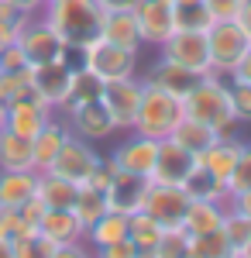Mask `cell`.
Instances as JSON below:
<instances>
[{"instance_id":"28","label":"cell","mask_w":251,"mask_h":258,"mask_svg":"<svg viewBox=\"0 0 251 258\" xmlns=\"http://www.w3.org/2000/svg\"><path fill=\"white\" fill-rule=\"evenodd\" d=\"M169 138H172L175 145H182L186 152H193L196 159H200V155H203V152H207V148H210L220 135H213L207 124H200V120H193V117H186V114H182V120L175 124V131L169 135Z\"/></svg>"},{"instance_id":"11","label":"cell","mask_w":251,"mask_h":258,"mask_svg":"<svg viewBox=\"0 0 251 258\" xmlns=\"http://www.w3.org/2000/svg\"><path fill=\"white\" fill-rule=\"evenodd\" d=\"M141 90H145V83L138 80V76H131V80H117V83H103L100 103L107 107V114H110V120H114L117 131H131V127H135Z\"/></svg>"},{"instance_id":"36","label":"cell","mask_w":251,"mask_h":258,"mask_svg":"<svg viewBox=\"0 0 251 258\" xmlns=\"http://www.w3.org/2000/svg\"><path fill=\"white\" fill-rule=\"evenodd\" d=\"M220 231H224V238H227V244H231V251H244V244L251 241V220L241 217V214H234V210H227L224 214V224H220Z\"/></svg>"},{"instance_id":"20","label":"cell","mask_w":251,"mask_h":258,"mask_svg":"<svg viewBox=\"0 0 251 258\" xmlns=\"http://www.w3.org/2000/svg\"><path fill=\"white\" fill-rule=\"evenodd\" d=\"M241 148H244V141L224 135V138H217L210 148L200 155V169H203V172H210L213 179H220V182H227V176H231L234 165H237Z\"/></svg>"},{"instance_id":"13","label":"cell","mask_w":251,"mask_h":258,"mask_svg":"<svg viewBox=\"0 0 251 258\" xmlns=\"http://www.w3.org/2000/svg\"><path fill=\"white\" fill-rule=\"evenodd\" d=\"M148 189H152V179L148 176H135V172H120V169H114L103 193H107V207H110L114 214L131 217V214H138V210L145 207Z\"/></svg>"},{"instance_id":"42","label":"cell","mask_w":251,"mask_h":258,"mask_svg":"<svg viewBox=\"0 0 251 258\" xmlns=\"http://www.w3.org/2000/svg\"><path fill=\"white\" fill-rule=\"evenodd\" d=\"M203 7H207V14L213 21H237L244 0H203Z\"/></svg>"},{"instance_id":"2","label":"cell","mask_w":251,"mask_h":258,"mask_svg":"<svg viewBox=\"0 0 251 258\" xmlns=\"http://www.w3.org/2000/svg\"><path fill=\"white\" fill-rule=\"evenodd\" d=\"M182 114L200 120V124H207L213 135H220V138L231 135L237 117H234V103H231V86L224 83V76L207 73V76L182 97Z\"/></svg>"},{"instance_id":"18","label":"cell","mask_w":251,"mask_h":258,"mask_svg":"<svg viewBox=\"0 0 251 258\" xmlns=\"http://www.w3.org/2000/svg\"><path fill=\"white\" fill-rule=\"evenodd\" d=\"M200 80H203V76H196V73H190V69H182V66H175V62L158 55V62L148 69V76H145L141 83H148V86H155V90H165V93H172L175 100H182Z\"/></svg>"},{"instance_id":"40","label":"cell","mask_w":251,"mask_h":258,"mask_svg":"<svg viewBox=\"0 0 251 258\" xmlns=\"http://www.w3.org/2000/svg\"><path fill=\"white\" fill-rule=\"evenodd\" d=\"M24 234H35V227H28L18 210H0V238L4 241H18Z\"/></svg>"},{"instance_id":"19","label":"cell","mask_w":251,"mask_h":258,"mask_svg":"<svg viewBox=\"0 0 251 258\" xmlns=\"http://www.w3.org/2000/svg\"><path fill=\"white\" fill-rule=\"evenodd\" d=\"M100 38L110 41V45H120V48H131V52H141V31H138L135 11H107L103 14V24H100Z\"/></svg>"},{"instance_id":"1","label":"cell","mask_w":251,"mask_h":258,"mask_svg":"<svg viewBox=\"0 0 251 258\" xmlns=\"http://www.w3.org/2000/svg\"><path fill=\"white\" fill-rule=\"evenodd\" d=\"M41 18L55 28V35L66 41L69 52H79L100 38L103 11L97 0H55V4L41 7Z\"/></svg>"},{"instance_id":"47","label":"cell","mask_w":251,"mask_h":258,"mask_svg":"<svg viewBox=\"0 0 251 258\" xmlns=\"http://www.w3.org/2000/svg\"><path fill=\"white\" fill-rule=\"evenodd\" d=\"M227 210H234V214H241V217L251 220V189H244V193H234V197L227 200Z\"/></svg>"},{"instance_id":"31","label":"cell","mask_w":251,"mask_h":258,"mask_svg":"<svg viewBox=\"0 0 251 258\" xmlns=\"http://www.w3.org/2000/svg\"><path fill=\"white\" fill-rule=\"evenodd\" d=\"M100 93H103V83H100L90 69L76 66V73H73V86H69V100H66L62 110H73V107H79V103L100 100Z\"/></svg>"},{"instance_id":"14","label":"cell","mask_w":251,"mask_h":258,"mask_svg":"<svg viewBox=\"0 0 251 258\" xmlns=\"http://www.w3.org/2000/svg\"><path fill=\"white\" fill-rule=\"evenodd\" d=\"M141 210L152 220H158L165 231L182 227V217H186V210H190V193H186L182 186H155L152 182V189H148Z\"/></svg>"},{"instance_id":"32","label":"cell","mask_w":251,"mask_h":258,"mask_svg":"<svg viewBox=\"0 0 251 258\" xmlns=\"http://www.w3.org/2000/svg\"><path fill=\"white\" fill-rule=\"evenodd\" d=\"M182 189L190 193V200H213V203H227V197H231V193H227V182L213 179L210 172H203V169H196Z\"/></svg>"},{"instance_id":"41","label":"cell","mask_w":251,"mask_h":258,"mask_svg":"<svg viewBox=\"0 0 251 258\" xmlns=\"http://www.w3.org/2000/svg\"><path fill=\"white\" fill-rule=\"evenodd\" d=\"M227 86H231V103H234L237 124H241V120L251 124V86H244V83H227Z\"/></svg>"},{"instance_id":"12","label":"cell","mask_w":251,"mask_h":258,"mask_svg":"<svg viewBox=\"0 0 251 258\" xmlns=\"http://www.w3.org/2000/svg\"><path fill=\"white\" fill-rule=\"evenodd\" d=\"M158 55L196 73V76L210 73V48H207V35L203 31H175L172 38L158 48Z\"/></svg>"},{"instance_id":"44","label":"cell","mask_w":251,"mask_h":258,"mask_svg":"<svg viewBox=\"0 0 251 258\" xmlns=\"http://www.w3.org/2000/svg\"><path fill=\"white\" fill-rule=\"evenodd\" d=\"M31 18V14H24L14 0H0V24H7V28H14V31H21L24 28V21Z\"/></svg>"},{"instance_id":"34","label":"cell","mask_w":251,"mask_h":258,"mask_svg":"<svg viewBox=\"0 0 251 258\" xmlns=\"http://www.w3.org/2000/svg\"><path fill=\"white\" fill-rule=\"evenodd\" d=\"M28 93H31V66L21 73H0V107H11Z\"/></svg>"},{"instance_id":"17","label":"cell","mask_w":251,"mask_h":258,"mask_svg":"<svg viewBox=\"0 0 251 258\" xmlns=\"http://www.w3.org/2000/svg\"><path fill=\"white\" fill-rule=\"evenodd\" d=\"M52 117H55V110L48 103H41L35 93H28L7 107V131H14L21 138H35Z\"/></svg>"},{"instance_id":"25","label":"cell","mask_w":251,"mask_h":258,"mask_svg":"<svg viewBox=\"0 0 251 258\" xmlns=\"http://www.w3.org/2000/svg\"><path fill=\"white\" fill-rule=\"evenodd\" d=\"M0 169L7 172H35L31 162V138H21L14 131H0Z\"/></svg>"},{"instance_id":"9","label":"cell","mask_w":251,"mask_h":258,"mask_svg":"<svg viewBox=\"0 0 251 258\" xmlns=\"http://www.w3.org/2000/svg\"><path fill=\"white\" fill-rule=\"evenodd\" d=\"M196 169H200V159L193 152H186L172 138L158 141V155H155V169H152L155 186H186Z\"/></svg>"},{"instance_id":"21","label":"cell","mask_w":251,"mask_h":258,"mask_svg":"<svg viewBox=\"0 0 251 258\" xmlns=\"http://www.w3.org/2000/svg\"><path fill=\"white\" fill-rule=\"evenodd\" d=\"M69 138V124H62L58 117H52L38 135L31 138V162H35V172H48L52 162H55L62 141Z\"/></svg>"},{"instance_id":"46","label":"cell","mask_w":251,"mask_h":258,"mask_svg":"<svg viewBox=\"0 0 251 258\" xmlns=\"http://www.w3.org/2000/svg\"><path fill=\"white\" fill-rule=\"evenodd\" d=\"M52 258H93V248L86 241H73V244H58Z\"/></svg>"},{"instance_id":"35","label":"cell","mask_w":251,"mask_h":258,"mask_svg":"<svg viewBox=\"0 0 251 258\" xmlns=\"http://www.w3.org/2000/svg\"><path fill=\"white\" fill-rule=\"evenodd\" d=\"M213 18L207 14L203 4H179L175 7V31H210Z\"/></svg>"},{"instance_id":"26","label":"cell","mask_w":251,"mask_h":258,"mask_svg":"<svg viewBox=\"0 0 251 258\" xmlns=\"http://www.w3.org/2000/svg\"><path fill=\"white\" fill-rule=\"evenodd\" d=\"M76 189L79 186L66 182V179L55 176V172H38V189H35V197L41 200L45 210H73Z\"/></svg>"},{"instance_id":"16","label":"cell","mask_w":251,"mask_h":258,"mask_svg":"<svg viewBox=\"0 0 251 258\" xmlns=\"http://www.w3.org/2000/svg\"><path fill=\"white\" fill-rule=\"evenodd\" d=\"M155 155H158V141L155 138H141V135H131L128 141H120L110 155V165L120 169V172H135V176H148L152 179L155 169Z\"/></svg>"},{"instance_id":"59","label":"cell","mask_w":251,"mask_h":258,"mask_svg":"<svg viewBox=\"0 0 251 258\" xmlns=\"http://www.w3.org/2000/svg\"><path fill=\"white\" fill-rule=\"evenodd\" d=\"M0 52H4V45H0Z\"/></svg>"},{"instance_id":"38","label":"cell","mask_w":251,"mask_h":258,"mask_svg":"<svg viewBox=\"0 0 251 258\" xmlns=\"http://www.w3.org/2000/svg\"><path fill=\"white\" fill-rule=\"evenodd\" d=\"M11 248H14V258H52V251H55V244L48 238H41L38 231L11 241Z\"/></svg>"},{"instance_id":"49","label":"cell","mask_w":251,"mask_h":258,"mask_svg":"<svg viewBox=\"0 0 251 258\" xmlns=\"http://www.w3.org/2000/svg\"><path fill=\"white\" fill-rule=\"evenodd\" d=\"M100 4V11L107 14V11H135L138 7V0H97Z\"/></svg>"},{"instance_id":"37","label":"cell","mask_w":251,"mask_h":258,"mask_svg":"<svg viewBox=\"0 0 251 258\" xmlns=\"http://www.w3.org/2000/svg\"><path fill=\"white\" fill-rule=\"evenodd\" d=\"M152 258H190V234L182 227L165 231L158 238V244L152 248Z\"/></svg>"},{"instance_id":"30","label":"cell","mask_w":251,"mask_h":258,"mask_svg":"<svg viewBox=\"0 0 251 258\" xmlns=\"http://www.w3.org/2000/svg\"><path fill=\"white\" fill-rule=\"evenodd\" d=\"M162 234H165V227H162L158 220H152L145 210H138V214H131V217H128V238L135 241L138 251H152Z\"/></svg>"},{"instance_id":"45","label":"cell","mask_w":251,"mask_h":258,"mask_svg":"<svg viewBox=\"0 0 251 258\" xmlns=\"http://www.w3.org/2000/svg\"><path fill=\"white\" fill-rule=\"evenodd\" d=\"M93 258H138V248H135V241H131V238H124V241L107 244V248H97Z\"/></svg>"},{"instance_id":"15","label":"cell","mask_w":251,"mask_h":258,"mask_svg":"<svg viewBox=\"0 0 251 258\" xmlns=\"http://www.w3.org/2000/svg\"><path fill=\"white\" fill-rule=\"evenodd\" d=\"M66 124H69V131L76 135V138L83 141H103L110 138V135H117L114 120H110V114H107V107L100 103V100H90V103H79V107H73V110H66Z\"/></svg>"},{"instance_id":"33","label":"cell","mask_w":251,"mask_h":258,"mask_svg":"<svg viewBox=\"0 0 251 258\" xmlns=\"http://www.w3.org/2000/svg\"><path fill=\"white\" fill-rule=\"evenodd\" d=\"M227 255H231V244H227L220 227L190 238V258H227Z\"/></svg>"},{"instance_id":"58","label":"cell","mask_w":251,"mask_h":258,"mask_svg":"<svg viewBox=\"0 0 251 258\" xmlns=\"http://www.w3.org/2000/svg\"><path fill=\"white\" fill-rule=\"evenodd\" d=\"M248 55H251V45H248Z\"/></svg>"},{"instance_id":"54","label":"cell","mask_w":251,"mask_h":258,"mask_svg":"<svg viewBox=\"0 0 251 258\" xmlns=\"http://www.w3.org/2000/svg\"><path fill=\"white\" fill-rule=\"evenodd\" d=\"M175 7H179V4H203V0H172Z\"/></svg>"},{"instance_id":"52","label":"cell","mask_w":251,"mask_h":258,"mask_svg":"<svg viewBox=\"0 0 251 258\" xmlns=\"http://www.w3.org/2000/svg\"><path fill=\"white\" fill-rule=\"evenodd\" d=\"M0 258H14V248H11V241L0 238Z\"/></svg>"},{"instance_id":"50","label":"cell","mask_w":251,"mask_h":258,"mask_svg":"<svg viewBox=\"0 0 251 258\" xmlns=\"http://www.w3.org/2000/svg\"><path fill=\"white\" fill-rule=\"evenodd\" d=\"M24 14H41V7H45V0H14Z\"/></svg>"},{"instance_id":"48","label":"cell","mask_w":251,"mask_h":258,"mask_svg":"<svg viewBox=\"0 0 251 258\" xmlns=\"http://www.w3.org/2000/svg\"><path fill=\"white\" fill-rule=\"evenodd\" d=\"M231 83H244V86H251V55H244V59L234 66Z\"/></svg>"},{"instance_id":"29","label":"cell","mask_w":251,"mask_h":258,"mask_svg":"<svg viewBox=\"0 0 251 258\" xmlns=\"http://www.w3.org/2000/svg\"><path fill=\"white\" fill-rule=\"evenodd\" d=\"M107 210H110V207H107V193H103V189H93V186H79L76 189L73 214H76V220L83 224V231H86L90 224H97Z\"/></svg>"},{"instance_id":"5","label":"cell","mask_w":251,"mask_h":258,"mask_svg":"<svg viewBox=\"0 0 251 258\" xmlns=\"http://www.w3.org/2000/svg\"><path fill=\"white\" fill-rule=\"evenodd\" d=\"M251 35L241 28V21H213L207 31V48H210V73L213 76H231L234 66L248 55Z\"/></svg>"},{"instance_id":"3","label":"cell","mask_w":251,"mask_h":258,"mask_svg":"<svg viewBox=\"0 0 251 258\" xmlns=\"http://www.w3.org/2000/svg\"><path fill=\"white\" fill-rule=\"evenodd\" d=\"M182 120V100H175L172 93H165V90H155L145 83V90H141V103H138V117H135V135L141 138H169L175 131V124Z\"/></svg>"},{"instance_id":"43","label":"cell","mask_w":251,"mask_h":258,"mask_svg":"<svg viewBox=\"0 0 251 258\" xmlns=\"http://www.w3.org/2000/svg\"><path fill=\"white\" fill-rule=\"evenodd\" d=\"M21 69H28V59H24L21 45L18 41L4 45V52H0V73H21Z\"/></svg>"},{"instance_id":"23","label":"cell","mask_w":251,"mask_h":258,"mask_svg":"<svg viewBox=\"0 0 251 258\" xmlns=\"http://www.w3.org/2000/svg\"><path fill=\"white\" fill-rule=\"evenodd\" d=\"M38 189V172H7L0 169V210H18Z\"/></svg>"},{"instance_id":"6","label":"cell","mask_w":251,"mask_h":258,"mask_svg":"<svg viewBox=\"0 0 251 258\" xmlns=\"http://www.w3.org/2000/svg\"><path fill=\"white\" fill-rule=\"evenodd\" d=\"M100 165H103V155L93 148V141H83L69 131V138L62 141V148H58V155H55L48 172L62 176L66 182H73V186H86Z\"/></svg>"},{"instance_id":"24","label":"cell","mask_w":251,"mask_h":258,"mask_svg":"<svg viewBox=\"0 0 251 258\" xmlns=\"http://www.w3.org/2000/svg\"><path fill=\"white\" fill-rule=\"evenodd\" d=\"M224 214H227V203H213V200H190V210L182 217V231L193 238V234H207V231H217L224 224Z\"/></svg>"},{"instance_id":"7","label":"cell","mask_w":251,"mask_h":258,"mask_svg":"<svg viewBox=\"0 0 251 258\" xmlns=\"http://www.w3.org/2000/svg\"><path fill=\"white\" fill-rule=\"evenodd\" d=\"M18 45L24 52L28 66H45V62H58V59H69V48L66 41L55 35V28L41 14H31L24 21V28L18 31Z\"/></svg>"},{"instance_id":"8","label":"cell","mask_w":251,"mask_h":258,"mask_svg":"<svg viewBox=\"0 0 251 258\" xmlns=\"http://www.w3.org/2000/svg\"><path fill=\"white\" fill-rule=\"evenodd\" d=\"M73 73H76V66H69V59L31 66V93H35L41 103H48L52 110H62L66 100H69Z\"/></svg>"},{"instance_id":"22","label":"cell","mask_w":251,"mask_h":258,"mask_svg":"<svg viewBox=\"0 0 251 258\" xmlns=\"http://www.w3.org/2000/svg\"><path fill=\"white\" fill-rule=\"evenodd\" d=\"M38 234L41 238H48L52 244H73V241H83V224L76 220L73 210H45L38 220Z\"/></svg>"},{"instance_id":"27","label":"cell","mask_w":251,"mask_h":258,"mask_svg":"<svg viewBox=\"0 0 251 258\" xmlns=\"http://www.w3.org/2000/svg\"><path fill=\"white\" fill-rule=\"evenodd\" d=\"M128 238V217L124 214H114V210H107L97 224H90L86 227V234L83 241L97 251V248H107V244H114V241H124Z\"/></svg>"},{"instance_id":"10","label":"cell","mask_w":251,"mask_h":258,"mask_svg":"<svg viewBox=\"0 0 251 258\" xmlns=\"http://www.w3.org/2000/svg\"><path fill=\"white\" fill-rule=\"evenodd\" d=\"M135 21L141 31V45L162 48L175 35V4L172 0H138Z\"/></svg>"},{"instance_id":"53","label":"cell","mask_w":251,"mask_h":258,"mask_svg":"<svg viewBox=\"0 0 251 258\" xmlns=\"http://www.w3.org/2000/svg\"><path fill=\"white\" fill-rule=\"evenodd\" d=\"M7 127V107H0V131Z\"/></svg>"},{"instance_id":"39","label":"cell","mask_w":251,"mask_h":258,"mask_svg":"<svg viewBox=\"0 0 251 258\" xmlns=\"http://www.w3.org/2000/svg\"><path fill=\"white\" fill-rule=\"evenodd\" d=\"M244 189H251V141H244V148L237 155V165H234V172L227 176V193L231 197L234 193H244Z\"/></svg>"},{"instance_id":"57","label":"cell","mask_w":251,"mask_h":258,"mask_svg":"<svg viewBox=\"0 0 251 258\" xmlns=\"http://www.w3.org/2000/svg\"><path fill=\"white\" fill-rule=\"evenodd\" d=\"M227 258H244V255H237V251H231V255H227Z\"/></svg>"},{"instance_id":"4","label":"cell","mask_w":251,"mask_h":258,"mask_svg":"<svg viewBox=\"0 0 251 258\" xmlns=\"http://www.w3.org/2000/svg\"><path fill=\"white\" fill-rule=\"evenodd\" d=\"M79 66L90 69L100 83L131 80V76H138V52L97 38V41H90L86 48H79Z\"/></svg>"},{"instance_id":"51","label":"cell","mask_w":251,"mask_h":258,"mask_svg":"<svg viewBox=\"0 0 251 258\" xmlns=\"http://www.w3.org/2000/svg\"><path fill=\"white\" fill-rule=\"evenodd\" d=\"M237 21H241V28L251 35V0H244V7H241V14H237Z\"/></svg>"},{"instance_id":"55","label":"cell","mask_w":251,"mask_h":258,"mask_svg":"<svg viewBox=\"0 0 251 258\" xmlns=\"http://www.w3.org/2000/svg\"><path fill=\"white\" fill-rule=\"evenodd\" d=\"M241 255H244V258H251V241L244 244V251H241Z\"/></svg>"},{"instance_id":"56","label":"cell","mask_w":251,"mask_h":258,"mask_svg":"<svg viewBox=\"0 0 251 258\" xmlns=\"http://www.w3.org/2000/svg\"><path fill=\"white\" fill-rule=\"evenodd\" d=\"M138 258H152V251H138Z\"/></svg>"}]
</instances>
